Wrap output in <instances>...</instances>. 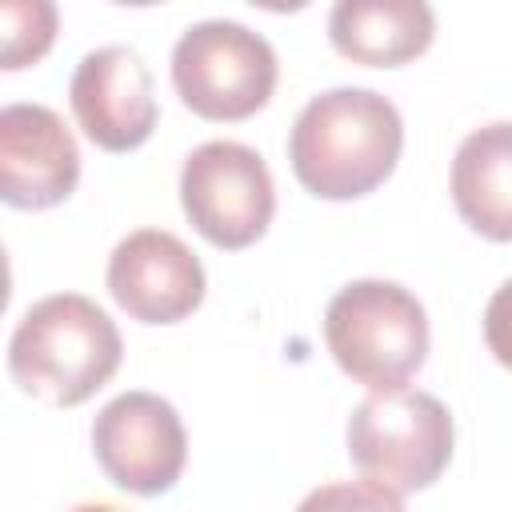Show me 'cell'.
<instances>
[{"label":"cell","instance_id":"obj_1","mask_svg":"<svg viewBox=\"0 0 512 512\" xmlns=\"http://www.w3.org/2000/svg\"><path fill=\"white\" fill-rule=\"evenodd\" d=\"M404 120L372 88H328L312 96L292 132L288 164L304 192L320 200H360L376 192L400 160Z\"/></svg>","mask_w":512,"mask_h":512},{"label":"cell","instance_id":"obj_2","mask_svg":"<svg viewBox=\"0 0 512 512\" xmlns=\"http://www.w3.org/2000/svg\"><path fill=\"white\" fill-rule=\"evenodd\" d=\"M120 356V328L96 300L52 292L20 316L8 340V376L52 408H76L116 376Z\"/></svg>","mask_w":512,"mask_h":512},{"label":"cell","instance_id":"obj_3","mask_svg":"<svg viewBox=\"0 0 512 512\" xmlns=\"http://www.w3.org/2000/svg\"><path fill=\"white\" fill-rule=\"evenodd\" d=\"M344 440L360 480L404 500L444 476L456 448V424L440 396L400 384L368 392L352 408Z\"/></svg>","mask_w":512,"mask_h":512},{"label":"cell","instance_id":"obj_4","mask_svg":"<svg viewBox=\"0 0 512 512\" xmlns=\"http://www.w3.org/2000/svg\"><path fill=\"white\" fill-rule=\"evenodd\" d=\"M428 312L396 280L364 276L324 308V344L336 368L368 392L408 384L428 360Z\"/></svg>","mask_w":512,"mask_h":512},{"label":"cell","instance_id":"obj_5","mask_svg":"<svg viewBox=\"0 0 512 512\" xmlns=\"http://www.w3.org/2000/svg\"><path fill=\"white\" fill-rule=\"evenodd\" d=\"M272 44L236 20H200L172 48V88L200 120H248L276 92Z\"/></svg>","mask_w":512,"mask_h":512},{"label":"cell","instance_id":"obj_6","mask_svg":"<svg viewBox=\"0 0 512 512\" xmlns=\"http://www.w3.org/2000/svg\"><path fill=\"white\" fill-rule=\"evenodd\" d=\"M180 208L208 244L240 252L268 232L276 184L256 148L240 140H204L184 156Z\"/></svg>","mask_w":512,"mask_h":512},{"label":"cell","instance_id":"obj_7","mask_svg":"<svg viewBox=\"0 0 512 512\" xmlns=\"http://www.w3.org/2000/svg\"><path fill=\"white\" fill-rule=\"evenodd\" d=\"M92 452L104 476L132 496H164L188 464L180 412L156 392H120L92 420Z\"/></svg>","mask_w":512,"mask_h":512},{"label":"cell","instance_id":"obj_8","mask_svg":"<svg viewBox=\"0 0 512 512\" xmlns=\"http://www.w3.org/2000/svg\"><path fill=\"white\" fill-rule=\"evenodd\" d=\"M108 292L140 324H180L204 300L200 256L164 228L128 232L108 256Z\"/></svg>","mask_w":512,"mask_h":512},{"label":"cell","instance_id":"obj_9","mask_svg":"<svg viewBox=\"0 0 512 512\" xmlns=\"http://www.w3.org/2000/svg\"><path fill=\"white\" fill-rule=\"evenodd\" d=\"M80 184V148L48 104H0V204L44 212Z\"/></svg>","mask_w":512,"mask_h":512},{"label":"cell","instance_id":"obj_10","mask_svg":"<svg viewBox=\"0 0 512 512\" xmlns=\"http://www.w3.org/2000/svg\"><path fill=\"white\" fill-rule=\"evenodd\" d=\"M68 100L84 136L104 152L140 148L160 120L152 72L124 44L92 48L72 72Z\"/></svg>","mask_w":512,"mask_h":512},{"label":"cell","instance_id":"obj_11","mask_svg":"<svg viewBox=\"0 0 512 512\" xmlns=\"http://www.w3.org/2000/svg\"><path fill=\"white\" fill-rule=\"evenodd\" d=\"M328 40L352 64L400 68L432 48L436 12L428 0H336Z\"/></svg>","mask_w":512,"mask_h":512},{"label":"cell","instance_id":"obj_12","mask_svg":"<svg viewBox=\"0 0 512 512\" xmlns=\"http://www.w3.org/2000/svg\"><path fill=\"white\" fill-rule=\"evenodd\" d=\"M512 124L492 120L468 132L452 160V204L492 244L512 240Z\"/></svg>","mask_w":512,"mask_h":512},{"label":"cell","instance_id":"obj_13","mask_svg":"<svg viewBox=\"0 0 512 512\" xmlns=\"http://www.w3.org/2000/svg\"><path fill=\"white\" fill-rule=\"evenodd\" d=\"M60 32L56 0H0V72L40 64Z\"/></svg>","mask_w":512,"mask_h":512},{"label":"cell","instance_id":"obj_14","mask_svg":"<svg viewBox=\"0 0 512 512\" xmlns=\"http://www.w3.org/2000/svg\"><path fill=\"white\" fill-rule=\"evenodd\" d=\"M8 300H12V264H8V252L0 244V316H4Z\"/></svg>","mask_w":512,"mask_h":512},{"label":"cell","instance_id":"obj_15","mask_svg":"<svg viewBox=\"0 0 512 512\" xmlns=\"http://www.w3.org/2000/svg\"><path fill=\"white\" fill-rule=\"evenodd\" d=\"M252 8H264V12H300L308 8V0H248Z\"/></svg>","mask_w":512,"mask_h":512},{"label":"cell","instance_id":"obj_16","mask_svg":"<svg viewBox=\"0 0 512 512\" xmlns=\"http://www.w3.org/2000/svg\"><path fill=\"white\" fill-rule=\"evenodd\" d=\"M112 4H124V8H152V4H164V0H112Z\"/></svg>","mask_w":512,"mask_h":512}]
</instances>
